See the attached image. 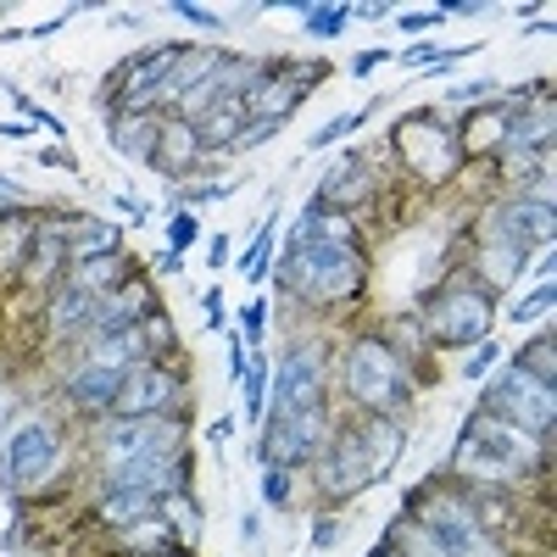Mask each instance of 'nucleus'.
<instances>
[{"label":"nucleus","instance_id":"nucleus-1","mask_svg":"<svg viewBox=\"0 0 557 557\" xmlns=\"http://www.w3.org/2000/svg\"><path fill=\"white\" fill-rule=\"evenodd\" d=\"M290 290L307 301H346L362 285V257L351 240H318V235H290L285 240V268H278Z\"/></svg>","mask_w":557,"mask_h":557},{"label":"nucleus","instance_id":"nucleus-2","mask_svg":"<svg viewBox=\"0 0 557 557\" xmlns=\"http://www.w3.org/2000/svg\"><path fill=\"white\" fill-rule=\"evenodd\" d=\"M457 469L474 474V480H491V485H507V480L541 469V441L513 430V424H502L491 412H480L457 441Z\"/></svg>","mask_w":557,"mask_h":557},{"label":"nucleus","instance_id":"nucleus-3","mask_svg":"<svg viewBox=\"0 0 557 557\" xmlns=\"http://www.w3.org/2000/svg\"><path fill=\"white\" fill-rule=\"evenodd\" d=\"M485 412L502 418V424H513V430H524V435H546L552 418H557L552 380L524 374V368H507V374L491 385V396H485Z\"/></svg>","mask_w":557,"mask_h":557},{"label":"nucleus","instance_id":"nucleus-4","mask_svg":"<svg viewBox=\"0 0 557 557\" xmlns=\"http://www.w3.org/2000/svg\"><path fill=\"white\" fill-rule=\"evenodd\" d=\"M346 391L351 401L374 407V412H391L401 396H407V380H401V362L385 341H357L351 357H346Z\"/></svg>","mask_w":557,"mask_h":557},{"label":"nucleus","instance_id":"nucleus-5","mask_svg":"<svg viewBox=\"0 0 557 557\" xmlns=\"http://www.w3.org/2000/svg\"><path fill=\"white\" fill-rule=\"evenodd\" d=\"M418 524L435 535V546H441L446 557H502V546H496V535L485 530V519L474 513V507H462V502H435Z\"/></svg>","mask_w":557,"mask_h":557},{"label":"nucleus","instance_id":"nucleus-6","mask_svg":"<svg viewBox=\"0 0 557 557\" xmlns=\"http://www.w3.org/2000/svg\"><path fill=\"white\" fill-rule=\"evenodd\" d=\"M435 335L446 346H480L491 341V296L469 290V285H451L435 301Z\"/></svg>","mask_w":557,"mask_h":557},{"label":"nucleus","instance_id":"nucleus-7","mask_svg":"<svg viewBox=\"0 0 557 557\" xmlns=\"http://www.w3.org/2000/svg\"><path fill=\"white\" fill-rule=\"evenodd\" d=\"M323 407H307L296 418H273L268 435H262V462H273V469H290V462H307L318 446H323Z\"/></svg>","mask_w":557,"mask_h":557},{"label":"nucleus","instance_id":"nucleus-8","mask_svg":"<svg viewBox=\"0 0 557 557\" xmlns=\"http://www.w3.org/2000/svg\"><path fill=\"white\" fill-rule=\"evenodd\" d=\"M323 396V362L318 351H290L273 374V418H296L307 407H318Z\"/></svg>","mask_w":557,"mask_h":557},{"label":"nucleus","instance_id":"nucleus-9","mask_svg":"<svg viewBox=\"0 0 557 557\" xmlns=\"http://www.w3.org/2000/svg\"><path fill=\"white\" fill-rule=\"evenodd\" d=\"M151 451H178V424L162 412L128 418V424L107 430V462H128V457H151Z\"/></svg>","mask_w":557,"mask_h":557},{"label":"nucleus","instance_id":"nucleus-10","mask_svg":"<svg viewBox=\"0 0 557 557\" xmlns=\"http://www.w3.org/2000/svg\"><path fill=\"white\" fill-rule=\"evenodd\" d=\"M107 485H117V491H146V496L184 491V451H151V457H128V462H112Z\"/></svg>","mask_w":557,"mask_h":557},{"label":"nucleus","instance_id":"nucleus-11","mask_svg":"<svg viewBox=\"0 0 557 557\" xmlns=\"http://www.w3.org/2000/svg\"><path fill=\"white\" fill-rule=\"evenodd\" d=\"M173 391H178V380L168 374V368H146V362H134L128 374H123V385H117V412H134V418H146V412H162L168 401H173Z\"/></svg>","mask_w":557,"mask_h":557},{"label":"nucleus","instance_id":"nucleus-12","mask_svg":"<svg viewBox=\"0 0 557 557\" xmlns=\"http://www.w3.org/2000/svg\"><path fill=\"white\" fill-rule=\"evenodd\" d=\"M57 462V430H45V424H23L7 446V480L12 485H28L39 480L45 469Z\"/></svg>","mask_w":557,"mask_h":557},{"label":"nucleus","instance_id":"nucleus-13","mask_svg":"<svg viewBox=\"0 0 557 557\" xmlns=\"http://www.w3.org/2000/svg\"><path fill=\"white\" fill-rule=\"evenodd\" d=\"M318 480H323V491H330V496H351L357 485L380 480V474H374V462H368L362 441H357V435H341L335 451L323 457V474H318Z\"/></svg>","mask_w":557,"mask_h":557},{"label":"nucleus","instance_id":"nucleus-14","mask_svg":"<svg viewBox=\"0 0 557 557\" xmlns=\"http://www.w3.org/2000/svg\"><path fill=\"white\" fill-rule=\"evenodd\" d=\"M496 235H507V240H513V246H546L552 240V201L546 196H524V201H513V207H507L502 218H496Z\"/></svg>","mask_w":557,"mask_h":557},{"label":"nucleus","instance_id":"nucleus-15","mask_svg":"<svg viewBox=\"0 0 557 557\" xmlns=\"http://www.w3.org/2000/svg\"><path fill=\"white\" fill-rule=\"evenodd\" d=\"M173 62H178V45H162V51H151L146 62H128V84H123V112H134V107H146V101H157L162 96V84H168V73H173Z\"/></svg>","mask_w":557,"mask_h":557},{"label":"nucleus","instance_id":"nucleus-16","mask_svg":"<svg viewBox=\"0 0 557 557\" xmlns=\"http://www.w3.org/2000/svg\"><path fill=\"white\" fill-rule=\"evenodd\" d=\"M117 385H123V374H112V368H101V362H84L78 374L67 380V396L78 407H112L117 401Z\"/></svg>","mask_w":557,"mask_h":557},{"label":"nucleus","instance_id":"nucleus-17","mask_svg":"<svg viewBox=\"0 0 557 557\" xmlns=\"http://www.w3.org/2000/svg\"><path fill=\"white\" fill-rule=\"evenodd\" d=\"M89 362L112 368V374H128L134 362H146V335H139V323L134 330H117V335H101L96 351H89Z\"/></svg>","mask_w":557,"mask_h":557},{"label":"nucleus","instance_id":"nucleus-18","mask_svg":"<svg viewBox=\"0 0 557 557\" xmlns=\"http://www.w3.org/2000/svg\"><path fill=\"white\" fill-rule=\"evenodd\" d=\"M246 101L240 96H228V101H212L207 107V117L196 123V139H212V146H218V139H240L246 134Z\"/></svg>","mask_w":557,"mask_h":557},{"label":"nucleus","instance_id":"nucleus-19","mask_svg":"<svg viewBox=\"0 0 557 557\" xmlns=\"http://www.w3.org/2000/svg\"><path fill=\"white\" fill-rule=\"evenodd\" d=\"M112 251H117V228L101 223V218H84L73 228V240H67V257L73 262H96V257H112Z\"/></svg>","mask_w":557,"mask_h":557},{"label":"nucleus","instance_id":"nucleus-20","mask_svg":"<svg viewBox=\"0 0 557 557\" xmlns=\"http://www.w3.org/2000/svg\"><path fill=\"white\" fill-rule=\"evenodd\" d=\"M151 507H157V496H146V491H117V485H107L101 519H107V524H146Z\"/></svg>","mask_w":557,"mask_h":557},{"label":"nucleus","instance_id":"nucleus-21","mask_svg":"<svg viewBox=\"0 0 557 557\" xmlns=\"http://www.w3.org/2000/svg\"><path fill=\"white\" fill-rule=\"evenodd\" d=\"M96 301H101V296H89V290H78V285H62V296H57V307H51V323H57V330H73V323H84V330H89V312H96Z\"/></svg>","mask_w":557,"mask_h":557},{"label":"nucleus","instance_id":"nucleus-22","mask_svg":"<svg viewBox=\"0 0 557 557\" xmlns=\"http://www.w3.org/2000/svg\"><path fill=\"white\" fill-rule=\"evenodd\" d=\"M485 273H491V285H507V278L519 273V262H524V246H513L507 235H496V246H485Z\"/></svg>","mask_w":557,"mask_h":557},{"label":"nucleus","instance_id":"nucleus-23","mask_svg":"<svg viewBox=\"0 0 557 557\" xmlns=\"http://www.w3.org/2000/svg\"><path fill=\"white\" fill-rule=\"evenodd\" d=\"M391 541L401 546V557H446V552L435 546V535H430L424 524H418V519H412V524H396V530H391Z\"/></svg>","mask_w":557,"mask_h":557},{"label":"nucleus","instance_id":"nucleus-24","mask_svg":"<svg viewBox=\"0 0 557 557\" xmlns=\"http://www.w3.org/2000/svg\"><path fill=\"white\" fill-rule=\"evenodd\" d=\"M296 12L307 17V34H318V39H335L351 17V7H296Z\"/></svg>","mask_w":557,"mask_h":557},{"label":"nucleus","instance_id":"nucleus-25","mask_svg":"<svg viewBox=\"0 0 557 557\" xmlns=\"http://www.w3.org/2000/svg\"><path fill=\"white\" fill-rule=\"evenodd\" d=\"M157 507H162V519H168V524H184V535H196V502L184 496V491L157 496Z\"/></svg>","mask_w":557,"mask_h":557},{"label":"nucleus","instance_id":"nucleus-26","mask_svg":"<svg viewBox=\"0 0 557 557\" xmlns=\"http://www.w3.org/2000/svg\"><path fill=\"white\" fill-rule=\"evenodd\" d=\"M546 312H552V278H541V290H535V296H524V301L513 307V318H519V323H530V318H546Z\"/></svg>","mask_w":557,"mask_h":557},{"label":"nucleus","instance_id":"nucleus-27","mask_svg":"<svg viewBox=\"0 0 557 557\" xmlns=\"http://www.w3.org/2000/svg\"><path fill=\"white\" fill-rule=\"evenodd\" d=\"M162 139H168V151H178V162H190V151L201 146V139H196V123H178V128H162Z\"/></svg>","mask_w":557,"mask_h":557},{"label":"nucleus","instance_id":"nucleus-28","mask_svg":"<svg viewBox=\"0 0 557 557\" xmlns=\"http://www.w3.org/2000/svg\"><path fill=\"white\" fill-rule=\"evenodd\" d=\"M173 12H178L184 23H196V28H223V17L207 12V7H196V0H173Z\"/></svg>","mask_w":557,"mask_h":557},{"label":"nucleus","instance_id":"nucleus-29","mask_svg":"<svg viewBox=\"0 0 557 557\" xmlns=\"http://www.w3.org/2000/svg\"><path fill=\"white\" fill-rule=\"evenodd\" d=\"M496 357H502V346L496 341H480V351L469 357V368H462V380H480L485 368H496Z\"/></svg>","mask_w":557,"mask_h":557},{"label":"nucleus","instance_id":"nucleus-30","mask_svg":"<svg viewBox=\"0 0 557 557\" xmlns=\"http://www.w3.org/2000/svg\"><path fill=\"white\" fill-rule=\"evenodd\" d=\"M262 496H268L273 507L290 496V480H285V469H273V462H268V469H262Z\"/></svg>","mask_w":557,"mask_h":557},{"label":"nucleus","instance_id":"nucleus-31","mask_svg":"<svg viewBox=\"0 0 557 557\" xmlns=\"http://www.w3.org/2000/svg\"><path fill=\"white\" fill-rule=\"evenodd\" d=\"M168 240H173V251L184 257V246H190V240H196V218H190V212H178V218L168 223Z\"/></svg>","mask_w":557,"mask_h":557},{"label":"nucleus","instance_id":"nucleus-32","mask_svg":"<svg viewBox=\"0 0 557 557\" xmlns=\"http://www.w3.org/2000/svg\"><path fill=\"white\" fill-rule=\"evenodd\" d=\"M278 128H285V117H262V123H251V128L235 139V146H262V139H273Z\"/></svg>","mask_w":557,"mask_h":557},{"label":"nucleus","instance_id":"nucleus-33","mask_svg":"<svg viewBox=\"0 0 557 557\" xmlns=\"http://www.w3.org/2000/svg\"><path fill=\"white\" fill-rule=\"evenodd\" d=\"M262 380H268V368H257V374L240 380V385H246V412H251V418L262 412Z\"/></svg>","mask_w":557,"mask_h":557},{"label":"nucleus","instance_id":"nucleus-34","mask_svg":"<svg viewBox=\"0 0 557 557\" xmlns=\"http://www.w3.org/2000/svg\"><path fill=\"white\" fill-rule=\"evenodd\" d=\"M368 112H374V107H368ZM368 112H351V117H341V123H330V128H323L318 134V146H330V139H341V134H351V128H362V117Z\"/></svg>","mask_w":557,"mask_h":557},{"label":"nucleus","instance_id":"nucleus-35","mask_svg":"<svg viewBox=\"0 0 557 557\" xmlns=\"http://www.w3.org/2000/svg\"><path fill=\"white\" fill-rule=\"evenodd\" d=\"M151 134H157L151 123H139V157H151V151H146V146H151ZM117 146H123V151H134V134H128L123 123H117Z\"/></svg>","mask_w":557,"mask_h":557},{"label":"nucleus","instance_id":"nucleus-36","mask_svg":"<svg viewBox=\"0 0 557 557\" xmlns=\"http://www.w3.org/2000/svg\"><path fill=\"white\" fill-rule=\"evenodd\" d=\"M441 17H446V12H401V28H407V34H424V28H435Z\"/></svg>","mask_w":557,"mask_h":557},{"label":"nucleus","instance_id":"nucleus-37","mask_svg":"<svg viewBox=\"0 0 557 557\" xmlns=\"http://www.w3.org/2000/svg\"><path fill=\"white\" fill-rule=\"evenodd\" d=\"M374 67H385V51H362V57L351 62V78H368Z\"/></svg>","mask_w":557,"mask_h":557},{"label":"nucleus","instance_id":"nucleus-38","mask_svg":"<svg viewBox=\"0 0 557 557\" xmlns=\"http://www.w3.org/2000/svg\"><path fill=\"white\" fill-rule=\"evenodd\" d=\"M262 323H268V307H262V301H251V307H246V330L257 335V330H262Z\"/></svg>","mask_w":557,"mask_h":557},{"label":"nucleus","instance_id":"nucleus-39","mask_svg":"<svg viewBox=\"0 0 557 557\" xmlns=\"http://www.w3.org/2000/svg\"><path fill=\"white\" fill-rule=\"evenodd\" d=\"M207 435H212V441H218V446H223V441H228V435H235V418H218V424H212V430H207Z\"/></svg>","mask_w":557,"mask_h":557},{"label":"nucleus","instance_id":"nucleus-40","mask_svg":"<svg viewBox=\"0 0 557 557\" xmlns=\"http://www.w3.org/2000/svg\"><path fill=\"white\" fill-rule=\"evenodd\" d=\"M157 268H162V273H173V268H184V257H178V251H162V257H157Z\"/></svg>","mask_w":557,"mask_h":557},{"label":"nucleus","instance_id":"nucleus-41","mask_svg":"<svg viewBox=\"0 0 557 557\" xmlns=\"http://www.w3.org/2000/svg\"><path fill=\"white\" fill-rule=\"evenodd\" d=\"M368 557H391V546H380V552H368Z\"/></svg>","mask_w":557,"mask_h":557}]
</instances>
